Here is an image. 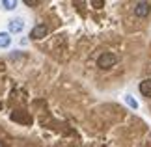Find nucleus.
I'll return each instance as SVG.
<instances>
[{
    "label": "nucleus",
    "instance_id": "obj_1",
    "mask_svg": "<svg viewBox=\"0 0 151 147\" xmlns=\"http://www.w3.org/2000/svg\"><path fill=\"white\" fill-rule=\"evenodd\" d=\"M116 62H118V56L112 54V52H103V54L97 58V65L101 69H110L112 65H116Z\"/></svg>",
    "mask_w": 151,
    "mask_h": 147
},
{
    "label": "nucleus",
    "instance_id": "obj_4",
    "mask_svg": "<svg viewBox=\"0 0 151 147\" xmlns=\"http://www.w3.org/2000/svg\"><path fill=\"white\" fill-rule=\"evenodd\" d=\"M149 11H151V4L149 2H138L134 6V15L136 17H146Z\"/></svg>",
    "mask_w": 151,
    "mask_h": 147
},
{
    "label": "nucleus",
    "instance_id": "obj_7",
    "mask_svg": "<svg viewBox=\"0 0 151 147\" xmlns=\"http://www.w3.org/2000/svg\"><path fill=\"white\" fill-rule=\"evenodd\" d=\"M0 6H2V8L4 9H15L17 8V2H15V0H2V2H0Z\"/></svg>",
    "mask_w": 151,
    "mask_h": 147
},
{
    "label": "nucleus",
    "instance_id": "obj_3",
    "mask_svg": "<svg viewBox=\"0 0 151 147\" xmlns=\"http://www.w3.org/2000/svg\"><path fill=\"white\" fill-rule=\"evenodd\" d=\"M47 32H49V28L45 26V24H37V26L32 28L30 37H32V39H43L45 36H47Z\"/></svg>",
    "mask_w": 151,
    "mask_h": 147
},
{
    "label": "nucleus",
    "instance_id": "obj_2",
    "mask_svg": "<svg viewBox=\"0 0 151 147\" xmlns=\"http://www.w3.org/2000/svg\"><path fill=\"white\" fill-rule=\"evenodd\" d=\"M8 28H9L11 34H19V32H22V28H24V21H22L21 17H17V19H11V21L8 22Z\"/></svg>",
    "mask_w": 151,
    "mask_h": 147
},
{
    "label": "nucleus",
    "instance_id": "obj_6",
    "mask_svg": "<svg viewBox=\"0 0 151 147\" xmlns=\"http://www.w3.org/2000/svg\"><path fill=\"white\" fill-rule=\"evenodd\" d=\"M11 45V36L9 32H0V49H6V47Z\"/></svg>",
    "mask_w": 151,
    "mask_h": 147
},
{
    "label": "nucleus",
    "instance_id": "obj_5",
    "mask_svg": "<svg viewBox=\"0 0 151 147\" xmlns=\"http://www.w3.org/2000/svg\"><path fill=\"white\" fill-rule=\"evenodd\" d=\"M138 90H140V93L144 97H151V78L140 82V86H138Z\"/></svg>",
    "mask_w": 151,
    "mask_h": 147
},
{
    "label": "nucleus",
    "instance_id": "obj_9",
    "mask_svg": "<svg viewBox=\"0 0 151 147\" xmlns=\"http://www.w3.org/2000/svg\"><path fill=\"white\" fill-rule=\"evenodd\" d=\"M0 108H2V104H0Z\"/></svg>",
    "mask_w": 151,
    "mask_h": 147
},
{
    "label": "nucleus",
    "instance_id": "obj_8",
    "mask_svg": "<svg viewBox=\"0 0 151 147\" xmlns=\"http://www.w3.org/2000/svg\"><path fill=\"white\" fill-rule=\"evenodd\" d=\"M125 103L129 104V106H131L132 110H136V108H138V103H136V101H134V99H132L131 95H125Z\"/></svg>",
    "mask_w": 151,
    "mask_h": 147
}]
</instances>
